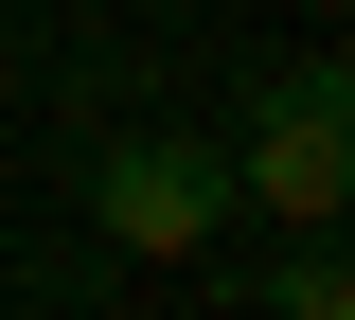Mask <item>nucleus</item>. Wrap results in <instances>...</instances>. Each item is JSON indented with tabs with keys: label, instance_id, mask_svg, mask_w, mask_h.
<instances>
[{
	"label": "nucleus",
	"instance_id": "1",
	"mask_svg": "<svg viewBox=\"0 0 355 320\" xmlns=\"http://www.w3.org/2000/svg\"><path fill=\"white\" fill-rule=\"evenodd\" d=\"M338 178H355V90H338V53H302V71H266V90H249L231 196H266L284 231H338Z\"/></svg>",
	"mask_w": 355,
	"mask_h": 320
},
{
	"label": "nucleus",
	"instance_id": "2",
	"mask_svg": "<svg viewBox=\"0 0 355 320\" xmlns=\"http://www.w3.org/2000/svg\"><path fill=\"white\" fill-rule=\"evenodd\" d=\"M89 214H107V249H214L231 231V160L214 142H107L89 160Z\"/></svg>",
	"mask_w": 355,
	"mask_h": 320
},
{
	"label": "nucleus",
	"instance_id": "3",
	"mask_svg": "<svg viewBox=\"0 0 355 320\" xmlns=\"http://www.w3.org/2000/svg\"><path fill=\"white\" fill-rule=\"evenodd\" d=\"M266 303H284V320H355V267H338V249H284V285H266Z\"/></svg>",
	"mask_w": 355,
	"mask_h": 320
}]
</instances>
